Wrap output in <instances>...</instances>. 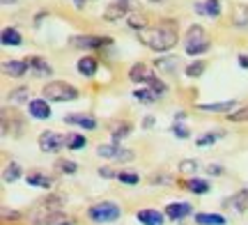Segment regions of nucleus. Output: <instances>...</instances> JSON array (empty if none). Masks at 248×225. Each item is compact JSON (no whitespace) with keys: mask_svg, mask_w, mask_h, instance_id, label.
Listing matches in <instances>:
<instances>
[{"mask_svg":"<svg viewBox=\"0 0 248 225\" xmlns=\"http://www.w3.org/2000/svg\"><path fill=\"white\" fill-rule=\"evenodd\" d=\"M163 214L168 216V221H184L186 216L193 214V207L188 202H170L168 207L163 209Z\"/></svg>","mask_w":248,"mask_h":225,"instance_id":"12","label":"nucleus"},{"mask_svg":"<svg viewBox=\"0 0 248 225\" xmlns=\"http://www.w3.org/2000/svg\"><path fill=\"white\" fill-rule=\"evenodd\" d=\"M225 168H223L221 163H212V165H207V175H212V177H221Z\"/></svg>","mask_w":248,"mask_h":225,"instance_id":"43","label":"nucleus"},{"mask_svg":"<svg viewBox=\"0 0 248 225\" xmlns=\"http://www.w3.org/2000/svg\"><path fill=\"white\" fill-rule=\"evenodd\" d=\"M136 154L131 152V150H124V147H120V152H117V156H115V161H120V163H126V161H131Z\"/></svg>","mask_w":248,"mask_h":225,"instance_id":"42","label":"nucleus"},{"mask_svg":"<svg viewBox=\"0 0 248 225\" xmlns=\"http://www.w3.org/2000/svg\"><path fill=\"white\" fill-rule=\"evenodd\" d=\"M126 26L133 28L136 32H140V30H145V28L150 26V21L145 18V14H140V12H129V16H126Z\"/></svg>","mask_w":248,"mask_h":225,"instance_id":"23","label":"nucleus"},{"mask_svg":"<svg viewBox=\"0 0 248 225\" xmlns=\"http://www.w3.org/2000/svg\"><path fill=\"white\" fill-rule=\"evenodd\" d=\"M204 9H207V16L218 18L221 16V0H204Z\"/></svg>","mask_w":248,"mask_h":225,"instance_id":"38","label":"nucleus"},{"mask_svg":"<svg viewBox=\"0 0 248 225\" xmlns=\"http://www.w3.org/2000/svg\"><path fill=\"white\" fill-rule=\"evenodd\" d=\"M198 168H200V165H198L195 159H184V161L179 163V172H182V175H195Z\"/></svg>","mask_w":248,"mask_h":225,"instance_id":"39","label":"nucleus"},{"mask_svg":"<svg viewBox=\"0 0 248 225\" xmlns=\"http://www.w3.org/2000/svg\"><path fill=\"white\" fill-rule=\"evenodd\" d=\"M170 131H172V135H175V138H179V140L191 138V131H188V129H186V124H182V122H175V124L170 126Z\"/></svg>","mask_w":248,"mask_h":225,"instance_id":"40","label":"nucleus"},{"mask_svg":"<svg viewBox=\"0 0 248 225\" xmlns=\"http://www.w3.org/2000/svg\"><path fill=\"white\" fill-rule=\"evenodd\" d=\"M21 175H23L21 165H18L16 161H9L7 165H5V170H2V181H5V184H14Z\"/></svg>","mask_w":248,"mask_h":225,"instance_id":"25","label":"nucleus"},{"mask_svg":"<svg viewBox=\"0 0 248 225\" xmlns=\"http://www.w3.org/2000/svg\"><path fill=\"white\" fill-rule=\"evenodd\" d=\"M97 172H99V177H106V180H113V177H117V172L113 170L110 165H101Z\"/></svg>","mask_w":248,"mask_h":225,"instance_id":"44","label":"nucleus"},{"mask_svg":"<svg viewBox=\"0 0 248 225\" xmlns=\"http://www.w3.org/2000/svg\"><path fill=\"white\" fill-rule=\"evenodd\" d=\"M223 209H234V211H246L248 209V189H239L234 195H228V198L221 202Z\"/></svg>","mask_w":248,"mask_h":225,"instance_id":"10","label":"nucleus"},{"mask_svg":"<svg viewBox=\"0 0 248 225\" xmlns=\"http://www.w3.org/2000/svg\"><path fill=\"white\" fill-rule=\"evenodd\" d=\"M122 216V207L110 202V200H104V202H97L88 209V218L92 223H113Z\"/></svg>","mask_w":248,"mask_h":225,"instance_id":"4","label":"nucleus"},{"mask_svg":"<svg viewBox=\"0 0 248 225\" xmlns=\"http://www.w3.org/2000/svg\"><path fill=\"white\" fill-rule=\"evenodd\" d=\"M117 181H122V184H126V186H136V184L140 181V177H138L136 172L122 170V172H117Z\"/></svg>","mask_w":248,"mask_h":225,"instance_id":"37","label":"nucleus"},{"mask_svg":"<svg viewBox=\"0 0 248 225\" xmlns=\"http://www.w3.org/2000/svg\"><path fill=\"white\" fill-rule=\"evenodd\" d=\"M212 48V39H209V32L204 30L202 26H198V23H193V26L186 30V39H184V51L186 55H202L207 53Z\"/></svg>","mask_w":248,"mask_h":225,"instance_id":"2","label":"nucleus"},{"mask_svg":"<svg viewBox=\"0 0 248 225\" xmlns=\"http://www.w3.org/2000/svg\"><path fill=\"white\" fill-rule=\"evenodd\" d=\"M150 184L152 186H172V184H175V177L168 175V172H156V175H152Z\"/></svg>","mask_w":248,"mask_h":225,"instance_id":"34","label":"nucleus"},{"mask_svg":"<svg viewBox=\"0 0 248 225\" xmlns=\"http://www.w3.org/2000/svg\"><path fill=\"white\" fill-rule=\"evenodd\" d=\"M179 64H182L179 55H159V58L154 60V67H156L161 74H172V76H177Z\"/></svg>","mask_w":248,"mask_h":225,"instance_id":"14","label":"nucleus"},{"mask_svg":"<svg viewBox=\"0 0 248 225\" xmlns=\"http://www.w3.org/2000/svg\"><path fill=\"white\" fill-rule=\"evenodd\" d=\"M16 0H2V5H14Z\"/></svg>","mask_w":248,"mask_h":225,"instance_id":"51","label":"nucleus"},{"mask_svg":"<svg viewBox=\"0 0 248 225\" xmlns=\"http://www.w3.org/2000/svg\"><path fill=\"white\" fill-rule=\"evenodd\" d=\"M37 225H76V221L69 216H62L60 211H55V214H51V216L42 218Z\"/></svg>","mask_w":248,"mask_h":225,"instance_id":"27","label":"nucleus"},{"mask_svg":"<svg viewBox=\"0 0 248 225\" xmlns=\"http://www.w3.org/2000/svg\"><path fill=\"white\" fill-rule=\"evenodd\" d=\"M64 124L80 126L85 131H94L97 129V120L92 115H85V113H76V115H64Z\"/></svg>","mask_w":248,"mask_h":225,"instance_id":"16","label":"nucleus"},{"mask_svg":"<svg viewBox=\"0 0 248 225\" xmlns=\"http://www.w3.org/2000/svg\"><path fill=\"white\" fill-rule=\"evenodd\" d=\"M88 145V138L83 134H76V131H71V134H67V150H83Z\"/></svg>","mask_w":248,"mask_h":225,"instance_id":"29","label":"nucleus"},{"mask_svg":"<svg viewBox=\"0 0 248 225\" xmlns=\"http://www.w3.org/2000/svg\"><path fill=\"white\" fill-rule=\"evenodd\" d=\"M69 46L78 51H104L108 46H113V39L108 35H71Z\"/></svg>","mask_w":248,"mask_h":225,"instance_id":"5","label":"nucleus"},{"mask_svg":"<svg viewBox=\"0 0 248 225\" xmlns=\"http://www.w3.org/2000/svg\"><path fill=\"white\" fill-rule=\"evenodd\" d=\"M21 218V214L18 211H9V209H2V221L5 223H9V221H18Z\"/></svg>","mask_w":248,"mask_h":225,"instance_id":"45","label":"nucleus"},{"mask_svg":"<svg viewBox=\"0 0 248 225\" xmlns=\"http://www.w3.org/2000/svg\"><path fill=\"white\" fill-rule=\"evenodd\" d=\"M237 60H239V67H241V69H248V55L246 53H239V58H237Z\"/></svg>","mask_w":248,"mask_h":225,"instance_id":"47","label":"nucleus"},{"mask_svg":"<svg viewBox=\"0 0 248 225\" xmlns=\"http://www.w3.org/2000/svg\"><path fill=\"white\" fill-rule=\"evenodd\" d=\"M90 2H94V0H90Z\"/></svg>","mask_w":248,"mask_h":225,"instance_id":"53","label":"nucleus"},{"mask_svg":"<svg viewBox=\"0 0 248 225\" xmlns=\"http://www.w3.org/2000/svg\"><path fill=\"white\" fill-rule=\"evenodd\" d=\"M142 129H152V126H154V117H152V115H147V117H145V120H142Z\"/></svg>","mask_w":248,"mask_h":225,"instance_id":"48","label":"nucleus"},{"mask_svg":"<svg viewBox=\"0 0 248 225\" xmlns=\"http://www.w3.org/2000/svg\"><path fill=\"white\" fill-rule=\"evenodd\" d=\"M198 110H202V113H232V110L237 108V101L234 99H228V101H214V104H198L195 106Z\"/></svg>","mask_w":248,"mask_h":225,"instance_id":"17","label":"nucleus"},{"mask_svg":"<svg viewBox=\"0 0 248 225\" xmlns=\"http://www.w3.org/2000/svg\"><path fill=\"white\" fill-rule=\"evenodd\" d=\"M55 170L62 172V175H74V172L78 170V165H76V161H69V159H60V161L55 163Z\"/></svg>","mask_w":248,"mask_h":225,"instance_id":"35","label":"nucleus"},{"mask_svg":"<svg viewBox=\"0 0 248 225\" xmlns=\"http://www.w3.org/2000/svg\"><path fill=\"white\" fill-rule=\"evenodd\" d=\"M51 101L44 99V97H39V99H30L28 101V115L35 117V120H48V117L53 115V110L48 106Z\"/></svg>","mask_w":248,"mask_h":225,"instance_id":"9","label":"nucleus"},{"mask_svg":"<svg viewBox=\"0 0 248 225\" xmlns=\"http://www.w3.org/2000/svg\"><path fill=\"white\" fill-rule=\"evenodd\" d=\"M0 117H2V134L5 135L12 134V138H18V135L23 134V129H26V120L18 115V110L2 108L0 110Z\"/></svg>","mask_w":248,"mask_h":225,"instance_id":"6","label":"nucleus"},{"mask_svg":"<svg viewBox=\"0 0 248 225\" xmlns=\"http://www.w3.org/2000/svg\"><path fill=\"white\" fill-rule=\"evenodd\" d=\"M154 76H156V74L152 72L145 62H136V64H131V69H129V81L136 83V85H150V81Z\"/></svg>","mask_w":248,"mask_h":225,"instance_id":"8","label":"nucleus"},{"mask_svg":"<svg viewBox=\"0 0 248 225\" xmlns=\"http://www.w3.org/2000/svg\"><path fill=\"white\" fill-rule=\"evenodd\" d=\"M97 67H99V62L92 58V55H83L78 62H76L78 74H80V76H85V78H92V76L97 74Z\"/></svg>","mask_w":248,"mask_h":225,"instance_id":"19","label":"nucleus"},{"mask_svg":"<svg viewBox=\"0 0 248 225\" xmlns=\"http://www.w3.org/2000/svg\"><path fill=\"white\" fill-rule=\"evenodd\" d=\"M28 69H30L28 60H7V62H2V74L9 76V78H21V76L28 74Z\"/></svg>","mask_w":248,"mask_h":225,"instance_id":"15","label":"nucleus"},{"mask_svg":"<svg viewBox=\"0 0 248 225\" xmlns=\"http://www.w3.org/2000/svg\"><path fill=\"white\" fill-rule=\"evenodd\" d=\"M184 117H186V113H175V122H182Z\"/></svg>","mask_w":248,"mask_h":225,"instance_id":"50","label":"nucleus"},{"mask_svg":"<svg viewBox=\"0 0 248 225\" xmlns=\"http://www.w3.org/2000/svg\"><path fill=\"white\" fill-rule=\"evenodd\" d=\"M223 135H225V131H216V134L209 131V134L198 135V138H195V145H198V147H207V145H214L218 138H223Z\"/></svg>","mask_w":248,"mask_h":225,"instance_id":"31","label":"nucleus"},{"mask_svg":"<svg viewBox=\"0 0 248 225\" xmlns=\"http://www.w3.org/2000/svg\"><path fill=\"white\" fill-rule=\"evenodd\" d=\"M232 23L239 28L248 26V2L246 5H234V9H232Z\"/></svg>","mask_w":248,"mask_h":225,"instance_id":"26","label":"nucleus"},{"mask_svg":"<svg viewBox=\"0 0 248 225\" xmlns=\"http://www.w3.org/2000/svg\"><path fill=\"white\" fill-rule=\"evenodd\" d=\"M136 218H138L140 225H163L168 216L163 211H159V209H138Z\"/></svg>","mask_w":248,"mask_h":225,"instance_id":"13","label":"nucleus"},{"mask_svg":"<svg viewBox=\"0 0 248 225\" xmlns=\"http://www.w3.org/2000/svg\"><path fill=\"white\" fill-rule=\"evenodd\" d=\"M193 9H195V14H200V16H207V9H204V2H195Z\"/></svg>","mask_w":248,"mask_h":225,"instance_id":"46","label":"nucleus"},{"mask_svg":"<svg viewBox=\"0 0 248 225\" xmlns=\"http://www.w3.org/2000/svg\"><path fill=\"white\" fill-rule=\"evenodd\" d=\"M26 60H28V64H30V72L35 74L37 78H48V76L53 74V67L46 62L42 55H28Z\"/></svg>","mask_w":248,"mask_h":225,"instance_id":"11","label":"nucleus"},{"mask_svg":"<svg viewBox=\"0 0 248 225\" xmlns=\"http://www.w3.org/2000/svg\"><path fill=\"white\" fill-rule=\"evenodd\" d=\"M131 94H133V99H138L140 104H154V101L159 99V94L152 90L150 85H147V88H142V85H140V88H136Z\"/></svg>","mask_w":248,"mask_h":225,"instance_id":"24","label":"nucleus"},{"mask_svg":"<svg viewBox=\"0 0 248 225\" xmlns=\"http://www.w3.org/2000/svg\"><path fill=\"white\" fill-rule=\"evenodd\" d=\"M39 150L44 154H58L67 147V134H55V131H44L39 134Z\"/></svg>","mask_w":248,"mask_h":225,"instance_id":"7","label":"nucleus"},{"mask_svg":"<svg viewBox=\"0 0 248 225\" xmlns=\"http://www.w3.org/2000/svg\"><path fill=\"white\" fill-rule=\"evenodd\" d=\"M138 42L154 53H166L170 48H175L179 42V21L170 16L159 18L156 23H150L145 30L138 32Z\"/></svg>","mask_w":248,"mask_h":225,"instance_id":"1","label":"nucleus"},{"mask_svg":"<svg viewBox=\"0 0 248 225\" xmlns=\"http://www.w3.org/2000/svg\"><path fill=\"white\" fill-rule=\"evenodd\" d=\"M0 42H2V46H21L23 44V37H21V32L16 28H5L2 35H0Z\"/></svg>","mask_w":248,"mask_h":225,"instance_id":"22","label":"nucleus"},{"mask_svg":"<svg viewBox=\"0 0 248 225\" xmlns=\"http://www.w3.org/2000/svg\"><path fill=\"white\" fill-rule=\"evenodd\" d=\"M193 221L198 225H228V218L223 216V214H195Z\"/></svg>","mask_w":248,"mask_h":225,"instance_id":"21","label":"nucleus"},{"mask_svg":"<svg viewBox=\"0 0 248 225\" xmlns=\"http://www.w3.org/2000/svg\"><path fill=\"white\" fill-rule=\"evenodd\" d=\"M204 69H207V62L204 60H195V62H191L186 67V76L188 78H200L204 74Z\"/></svg>","mask_w":248,"mask_h":225,"instance_id":"33","label":"nucleus"},{"mask_svg":"<svg viewBox=\"0 0 248 225\" xmlns=\"http://www.w3.org/2000/svg\"><path fill=\"white\" fill-rule=\"evenodd\" d=\"M150 88H152V90H154V92H156L159 97H163V94L168 92V85H166V83L161 81L159 76H154V78H152V81H150Z\"/></svg>","mask_w":248,"mask_h":225,"instance_id":"41","label":"nucleus"},{"mask_svg":"<svg viewBox=\"0 0 248 225\" xmlns=\"http://www.w3.org/2000/svg\"><path fill=\"white\" fill-rule=\"evenodd\" d=\"M228 122H239V124L248 122V104H246V106H241L239 110H232V113H228Z\"/></svg>","mask_w":248,"mask_h":225,"instance_id":"36","label":"nucleus"},{"mask_svg":"<svg viewBox=\"0 0 248 225\" xmlns=\"http://www.w3.org/2000/svg\"><path fill=\"white\" fill-rule=\"evenodd\" d=\"M42 97L48 101H58V104H64V101H76L80 97V90L76 85H71L67 81H48L42 88Z\"/></svg>","mask_w":248,"mask_h":225,"instance_id":"3","label":"nucleus"},{"mask_svg":"<svg viewBox=\"0 0 248 225\" xmlns=\"http://www.w3.org/2000/svg\"><path fill=\"white\" fill-rule=\"evenodd\" d=\"M85 2H88V0H74V7H76V9H83V7H85Z\"/></svg>","mask_w":248,"mask_h":225,"instance_id":"49","label":"nucleus"},{"mask_svg":"<svg viewBox=\"0 0 248 225\" xmlns=\"http://www.w3.org/2000/svg\"><path fill=\"white\" fill-rule=\"evenodd\" d=\"M26 181L30 186H39V189H53L55 186V180L51 175H46V172H39V170H32L26 175Z\"/></svg>","mask_w":248,"mask_h":225,"instance_id":"18","label":"nucleus"},{"mask_svg":"<svg viewBox=\"0 0 248 225\" xmlns=\"http://www.w3.org/2000/svg\"><path fill=\"white\" fill-rule=\"evenodd\" d=\"M117 152H120V143H101L97 147V154L99 156H104V159H115L117 156Z\"/></svg>","mask_w":248,"mask_h":225,"instance_id":"30","label":"nucleus"},{"mask_svg":"<svg viewBox=\"0 0 248 225\" xmlns=\"http://www.w3.org/2000/svg\"><path fill=\"white\" fill-rule=\"evenodd\" d=\"M182 186H184L186 191H191V193H195V195H204V193H209V181L207 180H200V177H191V180H186V181H182Z\"/></svg>","mask_w":248,"mask_h":225,"instance_id":"20","label":"nucleus"},{"mask_svg":"<svg viewBox=\"0 0 248 225\" xmlns=\"http://www.w3.org/2000/svg\"><path fill=\"white\" fill-rule=\"evenodd\" d=\"M129 134H131V124H129V122H117V124H113V129H110V138H113L115 143H122V138H126Z\"/></svg>","mask_w":248,"mask_h":225,"instance_id":"28","label":"nucleus"},{"mask_svg":"<svg viewBox=\"0 0 248 225\" xmlns=\"http://www.w3.org/2000/svg\"><path fill=\"white\" fill-rule=\"evenodd\" d=\"M28 88L26 85H21V88H14V90L9 92V101L12 104H28L30 101V97H28Z\"/></svg>","mask_w":248,"mask_h":225,"instance_id":"32","label":"nucleus"},{"mask_svg":"<svg viewBox=\"0 0 248 225\" xmlns=\"http://www.w3.org/2000/svg\"><path fill=\"white\" fill-rule=\"evenodd\" d=\"M150 2H166V0H150Z\"/></svg>","mask_w":248,"mask_h":225,"instance_id":"52","label":"nucleus"}]
</instances>
